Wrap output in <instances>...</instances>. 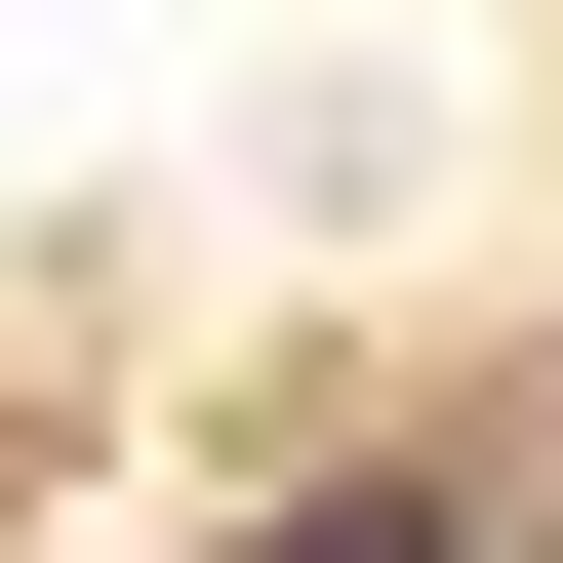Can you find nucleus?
<instances>
[{
    "label": "nucleus",
    "mask_w": 563,
    "mask_h": 563,
    "mask_svg": "<svg viewBox=\"0 0 563 563\" xmlns=\"http://www.w3.org/2000/svg\"><path fill=\"white\" fill-rule=\"evenodd\" d=\"M282 563H443V483H363V523H282Z\"/></svg>",
    "instance_id": "obj_1"
}]
</instances>
